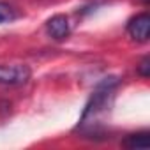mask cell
<instances>
[{"label":"cell","mask_w":150,"mask_h":150,"mask_svg":"<svg viewBox=\"0 0 150 150\" xmlns=\"http://www.w3.org/2000/svg\"><path fill=\"white\" fill-rule=\"evenodd\" d=\"M30 80L27 65H0V85H23Z\"/></svg>","instance_id":"1"},{"label":"cell","mask_w":150,"mask_h":150,"mask_svg":"<svg viewBox=\"0 0 150 150\" xmlns=\"http://www.w3.org/2000/svg\"><path fill=\"white\" fill-rule=\"evenodd\" d=\"M148 28H150V18L146 13L138 14L136 18H132L127 25L129 35L138 41V42H146L148 41Z\"/></svg>","instance_id":"2"},{"label":"cell","mask_w":150,"mask_h":150,"mask_svg":"<svg viewBox=\"0 0 150 150\" xmlns=\"http://www.w3.org/2000/svg\"><path fill=\"white\" fill-rule=\"evenodd\" d=\"M46 30H48V34H50L53 39L62 41V39H67V37H69V34H71V25H69V20H67L65 16L57 14V16H53V18L48 20Z\"/></svg>","instance_id":"3"},{"label":"cell","mask_w":150,"mask_h":150,"mask_svg":"<svg viewBox=\"0 0 150 150\" xmlns=\"http://www.w3.org/2000/svg\"><path fill=\"white\" fill-rule=\"evenodd\" d=\"M148 132H136L129 134L124 141L125 148H148Z\"/></svg>","instance_id":"4"},{"label":"cell","mask_w":150,"mask_h":150,"mask_svg":"<svg viewBox=\"0 0 150 150\" xmlns=\"http://www.w3.org/2000/svg\"><path fill=\"white\" fill-rule=\"evenodd\" d=\"M16 11L9 6V4H6V2H0V23H9V21H13V20H16Z\"/></svg>","instance_id":"5"},{"label":"cell","mask_w":150,"mask_h":150,"mask_svg":"<svg viewBox=\"0 0 150 150\" xmlns=\"http://www.w3.org/2000/svg\"><path fill=\"white\" fill-rule=\"evenodd\" d=\"M148 64H150V60H148V57H145L138 65V72H139L141 78H148V74H150V65Z\"/></svg>","instance_id":"6"},{"label":"cell","mask_w":150,"mask_h":150,"mask_svg":"<svg viewBox=\"0 0 150 150\" xmlns=\"http://www.w3.org/2000/svg\"><path fill=\"white\" fill-rule=\"evenodd\" d=\"M143 2H145V4H146V0H143Z\"/></svg>","instance_id":"7"}]
</instances>
